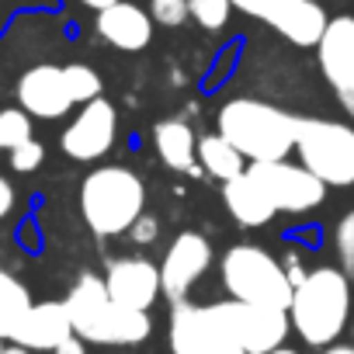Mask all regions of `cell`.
Wrapping results in <instances>:
<instances>
[{
  "label": "cell",
  "instance_id": "cell-1",
  "mask_svg": "<svg viewBox=\"0 0 354 354\" xmlns=\"http://www.w3.org/2000/svg\"><path fill=\"white\" fill-rule=\"evenodd\" d=\"M66 313L73 319V333L87 344H108V347H132L142 344L153 333L149 313L125 309L108 295V285L101 274H80L73 288L66 292Z\"/></svg>",
  "mask_w": 354,
  "mask_h": 354
},
{
  "label": "cell",
  "instance_id": "cell-2",
  "mask_svg": "<svg viewBox=\"0 0 354 354\" xmlns=\"http://www.w3.org/2000/svg\"><path fill=\"white\" fill-rule=\"evenodd\" d=\"M288 319L306 347H333V340L351 326V278L340 268L306 271L295 285Z\"/></svg>",
  "mask_w": 354,
  "mask_h": 354
},
{
  "label": "cell",
  "instance_id": "cell-3",
  "mask_svg": "<svg viewBox=\"0 0 354 354\" xmlns=\"http://www.w3.org/2000/svg\"><path fill=\"white\" fill-rule=\"evenodd\" d=\"M219 136L230 139L243 160L250 163H271V160H288L295 153V132L299 118L257 101V97H233L219 108Z\"/></svg>",
  "mask_w": 354,
  "mask_h": 354
},
{
  "label": "cell",
  "instance_id": "cell-4",
  "mask_svg": "<svg viewBox=\"0 0 354 354\" xmlns=\"http://www.w3.org/2000/svg\"><path fill=\"white\" fill-rule=\"evenodd\" d=\"M142 212H146V185L136 170L108 163V167H94L84 177L80 216L94 236L101 240L125 236Z\"/></svg>",
  "mask_w": 354,
  "mask_h": 354
},
{
  "label": "cell",
  "instance_id": "cell-5",
  "mask_svg": "<svg viewBox=\"0 0 354 354\" xmlns=\"http://www.w3.org/2000/svg\"><path fill=\"white\" fill-rule=\"evenodd\" d=\"M219 274H223V288L236 302L285 309V313L292 306L295 281L288 278L285 264L274 254H268L264 247H257V243H236V247H230L223 254Z\"/></svg>",
  "mask_w": 354,
  "mask_h": 354
},
{
  "label": "cell",
  "instance_id": "cell-6",
  "mask_svg": "<svg viewBox=\"0 0 354 354\" xmlns=\"http://www.w3.org/2000/svg\"><path fill=\"white\" fill-rule=\"evenodd\" d=\"M295 153L326 188H354V125L337 118H299Z\"/></svg>",
  "mask_w": 354,
  "mask_h": 354
},
{
  "label": "cell",
  "instance_id": "cell-7",
  "mask_svg": "<svg viewBox=\"0 0 354 354\" xmlns=\"http://www.w3.org/2000/svg\"><path fill=\"white\" fill-rule=\"evenodd\" d=\"M212 323L219 340H230L236 347H243L247 354H271L274 347L285 344L292 319L285 309H268V306H250V302H212L209 306Z\"/></svg>",
  "mask_w": 354,
  "mask_h": 354
},
{
  "label": "cell",
  "instance_id": "cell-8",
  "mask_svg": "<svg viewBox=\"0 0 354 354\" xmlns=\"http://www.w3.org/2000/svg\"><path fill=\"white\" fill-rule=\"evenodd\" d=\"M233 8L299 49H316L330 25L319 0H233Z\"/></svg>",
  "mask_w": 354,
  "mask_h": 354
},
{
  "label": "cell",
  "instance_id": "cell-9",
  "mask_svg": "<svg viewBox=\"0 0 354 354\" xmlns=\"http://www.w3.org/2000/svg\"><path fill=\"white\" fill-rule=\"evenodd\" d=\"M247 170L261 185V192L268 195V202L274 205V212L306 216L316 205H323V198H326V185L316 174H309L302 163L271 160V163H250Z\"/></svg>",
  "mask_w": 354,
  "mask_h": 354
},
{
  "label": "cell",
  "instance_id": "cell-10",
  "mask_svg": "<svg viewBox=\"0 0 354 354\" xmlns=\"http://www.w3.org/2000/svg\"><path fill=\"white\" fill-rule=\"evenodd\" d=\"M118 139V111L108 97H97L91 104H80V111L70 118V125L59 136V149L77 163H94L111 153Z\"/></svg>",
  "mask_w": 354,
  "mask_h": 354
},
{
  "label": "cell",
  "instance_id": "cell-11",
  "mask_svg": "<svg viewBox=\"0 0 354 354\" xmlns=\"http://www.w3.org/2000/svg\"><path fill=\"white\" fill-rule=\"evenodd\" d=\"M216 254H212V243L195 233V230H185L177 233L174 243L167 247L163 254V264H160V285H163V299H170L174 306L177 302H188L192 288L205 278V271L212 268Z\"/></svg>",
  "mask_w": 354,
  "mask_h": 354
},
{
  "label": "cell",
  "instance_id": "cell-12",
  "mask_svg": "<svg viewBox=\"0 0 354 354\" xmlns=\"http://www.w3.org/2000/svg\"><path fill=\"white\" fill-rule=\"evenodd\" d=\"M316 63L344 111L354 118V18L337 15L330 18L319 46H316Z\"/></svg>",
  "mask_w": 354,
  "mask_h": 354
},
{
  "label": "cell",
  "instance_id": "cell-13",
  "mask_svg": "<svg viewBox=\"0 0 354 354\" xmlns=\"http://www.w3.org/2000/svg\"><path fill=\"white\" fill-rule=\"evenodd\" d=\"M104 285H108V295L125 306V309H139V313H149V306L163 295V285H160V264H153L149 257H115L108 261L104 268Z\"/></svg>",
  "mask_w": 354,
  "mask_h": 354
},
{
  "label": "cell",
  "instance_id": "cell-14",
  "mask_svg": "<svg viewBox=\"0 0 354 354\" xmlns=\"http://www.w3.org/2000/svg\"><path fill=\"white\" fill-rule=\"evenodd\" d=\"M73 94L66 87V73L63 66L53 63H39L28 66L18 77V108H25L32 118H63L73 108Z\"/></svg>",
  "mask_w": 354,
  "mask_h": 354
},
{
  "label": "cell",
  "instance_id": "cell-15",
  "mask_svg": "<svg viewBox=\"0 0 354 354\" xmlns=\"http://www.w3.org/2000/svg\"><path fill=\"white\" fill-rule=\"evenodd\" d=\"M153 28H156V21L149 18V11L132 4V0H118V4L94 15L97 39L118 53H142L153 42Z\"/></svg>",
  "mask_w": 354,
  "mask_h": 354
},
{
  "label": "cell",
  "instance_id": "cell-16",
  "mask_svg": "<svg viewBox=\"0 0 354 354\" xmlns=\"http://www.w3.org/2000/svg\"><path fill=\"white\" fill-rule=\"evenodd\" d=\"M219 344L209 306L177 302L170 313V351L174 354H209Z\"/></svg>",
  "mask_w": 354,
  "mask_h": 354
},
{
  "label": "cell",
  "instance_id": "cell-17",
  "mask_svg": "<svg viewBox=\"0 0 354 354\" xmlns=\"http://www.w3.org/2000/svg\"><path fill=\"white\" fill-rule=\"evenodd\" d=\"M66 337H73V319L66 313V302H35L15 344H25L28 351H56Z\"/></svg>",
  "mask_w": 354,
  "mask_h": 354
},
{
  "label": "cell",
  "instance_id": "cell-18",
  "mask_svg": "<svg viewBox=\"0 0 354 354\" xmlns=\"http://www.w3.org/2000/svg\"><path fill=\"white\" fill-rule=\"evenodd\" d=\"M223 202L230 209V216L247 226V230H257V226H268L278 212L274 205L268 202V195L261 192V185L250 177V170H243L240 177H233V181L223 185Z\"/></svg>",
  "mask_w": 354,
  "mask_h": 354
},
{
  "label": "cell",
  "instance_id": "cell-19",
  "mask_svg": "<svg viewBox=\"0 0 354 354\" xmlns=\"http://www.w3.org/2000/svg\"><path fill=\"white\" fill-rule=\"evenodd\" d=\"M153 146H156V153H160V160L170 167V170H195V163H198V139H195V132H192V125L188 122H181V118H163V122H156V129H153Z\"/></svg>",
  "mask_w": 354,
  "mask_h": 354
},
{
  "label": "cell",
  "instance_id": "cell-20",
  "mask_svg": "<svg viewBox=\"0 0 354 354\" xmlns=\"http://www.w3.org/2000/svg\"><path fill=\"white\" fill-rule=\"evenodd\" d=\"M198 163H202V170H205L209 177H216V181H223V185L247 170L243 153H240L230 139H223L219 132L198 139Z\"/></svg>",
  "mask_w": 354,
  "mask_h": 354
},
{
  "label": "cell",
  "instance_id": "cell-21",
  "mask_svg": "<svg viewBox=\"0 0 354 354\" xmlns=\"http://www.w3.org/2000/svg\"><path fill=\"white\" fill-rule=\"evenodd\" d=\"M32 306L35 302H32V292L25 288V281L0 268V337H4L8 344L18 337V330H21Z\"/></svg>",
  "mask_w": 354,
  "mask_h": 354
},
{
  "label": "cell",
  "instance_id": "cell-22",
  "mask_svg": "<svg viewBox=\"0 0 354 354\" xmlns=\"http://www.w3.org/2000/svg\"><path fill=\"white\" fill-rule=\"evenodd\" d=\"M63 73H66V87H70V94H73L77 104H91V101L101 97V87L104 84H101V73L94 66H87V63H66Z\"/></svg>",
  "mask_w": 354,
  "mask_h": 354
},
{
  "label": "cell",
  "instance_id": "cell-23",
  "mask_svg": "<svg viewBox=\"0 0 354 354\" xmlns=\"http://www.w3.org/2000/svg\"><path fill=\"white\" fill-rule=\"evenodd\" d=\"M32 136V115L25 108H0V149H18Z\"/></svg>",
  "mask_w": 354,
  "mask_h": 354
},
{
  "label": "cell",
  "instance_id": "cell-24",
  "mask_svg": "<svg viewBox=\"0 0 354 354\" xmlns=\"http://www.w3.org/2000/svg\"><path fill=\"white\" fill-rule=\"evenodd\" d=\"M188 11H192V21L205 32H223L233 18V0H188Z\"/></svg>",
  "mask_w": 354,
  "mask_h": 354
},
{
  "label": "cell",
  "instance_id": "cell-25",
  "mask_svg": "<svg viewBox=\"0 0 354 354\" xmlns=\"http://www.w3.org/2000/svg\"><path fill=\"white\" fill-rule=\"evenodd\" d=\"M149 18L160 28H181L192 11H188V0H149Z\"/></svg>",
  "mask_w": 354,
  "mask_h": 354
},
{
  "label": "cell",
  "instance_id": "cell-26",
  "mask_svg": "<svg viewBox=\"0 0 354 354\" xmlns=\"http://www.w3.org/2000/svg\"><path fill=\"white\" fill-rule=\"evenodd\" d=\"M333 243H337V257H340V271L347 278H354V209L337 223V233H333Z\"/></svg>",
  "mask_w": 354,
  "mask_h": 354
},
{
  "label": "cell",
  "instance_id": "cell-27",
  "mask_svg": "<svg viewBox=\"0 0 354 354\" xmlns=\"http://www.w3.org/2000/svg\"><path fill=\"white\" fill-rule=\"evenodd\" d=\"M42 160H46V146H42L39 139H28V142H21L18 149H11V167H15L18 174H32V170H39Z\"/></svg>",
  "mask_w": 354,
  "mask_h": 354
},
{
  "label": "cell",
  "instance_id": "cell-28",
  "mask_svg": "<svg viewBox=\"0 0 354 354\" xmlns=\"http://www.w3.org/2000/svg\"><path fill=\"white\" fill-rule=\"evenodd\" d=\"M136 247H153L156 240H160V219L156 216H149V212H142L136 223H132V230L125 233Z\"/></svg>",
  "mask_w": 354,
  "mask_h": 354
},
{
  "label": "cell",
  "instance_id": "cell-29",
  "mask_svg": "<svg viewBox=\"0 0 354 354\" xmlns=\"http://www.w3.org/2000/svg\"><path fill=\"white\" fill-rule=\"evenodd\" d=\"M15 202H18V195H15L11 181H8L4 174H0V219H8V216L15 212Z\"/></svg>",
  "mask_w": 354,
  "mask_h": 354
},
{
  "label": "cell",
  "instance_id": "cell-30",
  "mask_svg": "<svg viewBox=\"0 0 354 354\" xmlns=\"http://www.w3.org/2000/svg\"><path fill=\"white\" fill-rule=\"evenodd\" d=\"M53 354H87V340L73 333V337H66V340H63V344H59Z\"/></svg>",
  "mask_w": 354,
  "mask_h": 354
},
{
  "label": "cell",
  "instance_id": "cell-31",
  "mask_svg": "<svg viewBox=\"0 0 354 354\" xmlns=\"http://www.w3.org/2000/svg\"><path fill=\"white\" fill-rule=\"evenodd\" d=\"M77 4L97 15V11H104V8H111V4H118V0H77Z\"/></svg>",
  "mask_w": 354,
  "mask_h": 354
},
{
  "label": "cell",
  "instance_id": "cell-32",
  "mask_svg": "<svg viewBox=\"0 0 354 354\" xmlns=\"http://www.w3.org/2000/svg\"><path fill=\"white\" fill-rule=\"evenodd\" d=\"M209 354H247V351H243V347H236V344H230V340H219Z\"/></svg>",
  "mask_w": 354,
  "mask_h": 354
},
{
  "label": "cell",
  "instance_id": "cell-33",
  "mask_svg": "<svg viewBox=\"0 0 354 354\" xmlns=\"http://www.w3.org/2000/svg\"><path fill=\"white\" fill-rule=\"evenodd\" d=\"M4 354H32V351H28L25 344H15V340H11V344L4 347Z\"/></svg>",
  "mask_w": 354,
  "mask_h": 354
},
{
  "label": "cell",
  "instance_id": "cell-34",
  "mask_svg": "<svg viewBox=\"0 0 354 354\" xmlns=\"http://www.w3.org/2000/svg\"><path fill=\"white\" fill-rule=\"evenodd\" d=\"M323 354H354V344H351V347H340V344H333V347H326Z\"/></svg>",
  "mask_w": 354,
  "mask_h": 354
},
{
  "label": "cell",
  "instance_id": "cell-35",
  "mask_svg": "<svg viewBox=\"0 0 354 354\" xmlns=\"http://www.w3.org/2000/svg\"><path fill=\"white\" fill-rule=\"evenodd\" d=\"M271 354H302V351H295V347H285V344H281V347H274Z\"/></svg>",
  "mask_w": 354,
  "mask_h": 354
},
{
  "label": "cell",
  "instance_id": "cell-36",
  "mask_svg": "<svg viewBox=\"0 0 354 354\" xmlns=\"http://www.w3.org/2000/svg\"><path fill=\"white\" fill-rule=\"evenodd\" d=\"M4 347H8V344H4V337H0V354H4Z\"/></svg>",
  "mask_w": 354,
  "mask_h": 354
},
{
  "label": "cell",
  "instance_id": "cell-37",
  "mask_svg": "<svg viewBox=\"0 0 354 354\" xmlns=\"http://www.w3.org/2000/svg\"><path fill=\"white\" fill-rule=\"evenodd\" d=\"M351 337H354V323H351Z\"/></svg>",
  "mask_w": 354,
  "mask_h": 354
}]
</instances>
